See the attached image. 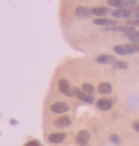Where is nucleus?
<instances>
[{"label": "nucleus", "mask_w": 139, "mask_h": 146, "mask_svg": "<svg viewBox=\"0 0 139 146\" xmlns=\"http://www.w3.org/2000/svg\"><path fill=\"white\" fill-rule=\"evenodd\" d=\"M91 12H93V15L102 18V17H105V15H108L109 12H111V9L106 8V6H97V8H93Z\"/></svg>", "instance_id": "9"}, {"label": "nucleus", "mask_w": 139, "mask_h": 146, "mask_svg": "<svg viewBox=\"0 0 139 146\" xmlns=\"http://www.w3.org/2000/svg\"><path fill=\"white\" fill-rule=\"evenodd\" d=\"M135 18H138V19H139V12H138V14H135Z\"/></svg>", "instance_id": "22"}, {"label": "nucleus", "mask_w": 139, "mask_h": 146, "mask_svg": "<svg viewBox=\"0 0 139 146\" xmlns=\"http://www.w3.org/2000/svg\"><path fill=\"white\" fill-rule=\"evenodd\" d=\"M112 17H114V18H126V19H130L132 11H130V9H115L114 12H112Z\"/></svg>", "instance_id": "8"}, {"label": "nucleus", "mask_w": 139, "mask_h": 146, "mask_svg": "<svg viewBox=\"0 0 139 146\" xmlns=\"http://www.w3.org/2000/svg\"><path fill=\"white\" fill-rule=\"evenodd\" d=\"M132 127H133V130L139 131V121H135L133 124H132Z\"/></svg>", "instance_id": "20"}, {"label": "nucleus", "mask_w": 139, "mask_h": 146, "mask_svg": "<svg viewBox=\"0 0 139 146\" xmlns=\"http://www.w3.org/2000/svg\"><path fill=\"white\" fill-rule=\"evenodd\" d=\"M25 146H41V145H39L37 142H29V143L25 145Z\"/></svg>", "instance_id": "21"}, {"label": "nucleus", "mask_w": 139, "mask_h": 146, "mask_svg": "<svg viewBox=\"0 0 139 146\" xmlns=\"http://www.w3.org/2000/svg\"><path fill=\"white\" fill-rule=\"evenodd\" d=\"M69 110V104L64 102H57L51 104V112L52 113H66Z\"/></svg>", "instance_id": "2"}, {"label": "nucleus", "mask_w": 139, "mask_h": 146, "mask_svg": "<svg viewBox=\"0 0 139 146\" xmlns=\"http://www.w3.org/2000/svg\"><path fill=\"white\" fill-rule=\"evenodd\" d=\"M109 140L114 143V145H120L121 143V139H120V136H118V134H111Z\"/></svg>", "instance_id": "17"}, {"label": "nucleus", "mask_w": 139, "mask_h": 146, "mask_svg": "<svg viewBox=\"0 0 139 146\" xmlns=\"http://www.w3.org/2000/svg\"><path fill=\"white\" fill-rule=\"evenodd\" d=\"M75 15L78 18H88L90 15H93V12H91V9L85 8V6H78L75 9Z\"/></svg>", "instance_id": "7"}, {"label": "nucleus", "mask_w": 139, "mask_h": 146, "mask_svg": "<svg viewBox=\"0 0 139 146\" xmlns=\"http://www.w3.org/2000/svg\"><path fill=\"white\" fill-rule=\"evenodd\" d=\"M127 39L133 43H139V31H135L132 35H127Z\"/></svg>", "instance_id": "16"}, {"label": "nucleus", "mask_w": 139, "mask_h": 146, "mask_svg": "<svg viewBox=\"0 0 139 146\" xmlns=\"http://www.w3.org/2000/svg\"><path fill=\"white\" fill-rule=\"evenodd\" d=\"M96 104H97V109H100V110H109L112 108V102L106 100V98H100Z\"/></svg>", "instance_id": "12"}, {"label": "nucleus", "mask_w": 139, "mask_h": 146, "mask_svg": "<svg viewBox=\"0 0 139 146\" xmlns=\"http://www.w3.org/2000/svg\"><path fill=\"white\" fill-rule=\"evenodd\" d=\"M58 90H60V92H63L64 96H69V97L74 96V88L69 87L67 79H60V82H58Z\"/></svg>", "instance_id": "3"}, {"label": "nucleus", "mask_w": 139, "mask_h": 146, "mask_svg": "<svg viewBox=\"0 0 139 146\" xmlns=\"http://www.w3.org/2000/svg\"><path fill=\"white\" fill-rule=\"evenodd\" d=\"M66 139V133H52V134L48 136V140L51 143H61Z\"/></svg>", "instance_id": "10"}, {"label": "nucleus", "mask_w": 139, "mask_h": 146, "mask_svg": "<svg viewBox=\"0 0 139 146\" xmlns=\"http://www.w3.org/2000/svg\"><path fill=\"white\" fill-rule=\"evenodd\" d=\"M114 51L120 55H130L139 52V43H129V45H117Z\"/></svg>", "instance_id": "1"}, {"label": "nucleus", "mask_w": 139, "mask_h": 146, "mask_svg": "<svg viewBox=\"0 0 139 146\" xmlns=\"http://www.w3.org/2000/svg\"><path fill=\"white\" fill-rule=\"evenodd\" d=\"M88 142H90V133L87 130H81L76 134V143L79 146H85Z\"/></svg>", "instance_id": "4"}, {"label": "nucleus", "mask_w": 139, "mask_h": 146, "mask_svg": "<svg viewBox=\"0 0 139 146\" xmlns=\"http://www.w3.org/2000/svg\"><path fill=\"white\" fill-rule=\"evenodd\" d=\"M129 25H132V27H139V19L138 18L129 19Z\"/></svg>", "instance_id": "19"}, {"label": "nucleus", "mask_w": 139, "mask_h": 146, "mask_svg": "<svg viewBox=\"0 0 139 146\" xmlns=\"http://www.w3.org/2000/svg\"><path fill=\"white\" fill-rule=\"evenodd\" d=\"M115 69H127V63L126 61H115Z\"/></svg>", "instance_id": "18"}, {"label": "nucleus", "mask_w": 139, "mask_h": 146, "mask_svg": "<svg viewBox=\"0 0 139 146\" xmlns=\"http://www.w3.org/2000/svg\"><path fill=\"white\" fill-rule=\"evenodd\" d=\"M94 24L105 25V27L111 29V27H115V25H117V21H115V19H108V18H96L94 19Z\"/></svg>", "instance_id": "6"}, {"label": "nucleus", "mask_w": 139, "mask_h": 146, "mask_svg": "<svg viewBox=\"0 0 139 146\" xmlns=\"http://www.w3.org/2000/svg\"><path fill=\"white\" fill-rule=\"evenodd\" d=\"M96 61L99 64H106V63H115V58L114 55H99L96 58Z\"/></svg>", "instance_id": "14"}, {"label": "nucleus", "mask_w": 139, "mask_h": 146, "mask_svg": "<svg viewBox=\"0 0 139 146\" xmlns=\"http://www.w3.org/2000/svg\"><path fill=\"white\" fill-rule=\"evenodd\" d=\"M55 127H60V128H63V127H69L70 125V118L69 116H60V118H57L55 119Z\"/></svg>", "instance_id": "11"}, {"label": "nucleus", "mask_w": 139, "mask_h": 146, "mask_svg": "<svg viewBox=\"0 0 139 146\" xmlns=\"http://www.w3.org/2000/svg\"><path fill=\"white\" fill-rule=\"evenodd\" d=\"M74 96L78 97L81 102H85V103H93V97L85 94V92L81 90V88H74Z\"/></svg>", "instance_id": "5"}, {"label": "nucleus", "mask_w": 139, "mask_h": 146, "mask_svg": "<svg viewBox=\"0 0 139 146\" xmlns=\"http://www.w3.org/2000/svg\"><path fill=\"white\" fill-rule=\"evenodd\" d=\"M81 90H82V91L85 92V94H88V96H91L93 92H94V87H93L91 84H82Z\"/></svg>", "instance_id": "15"}, {"label": "nucleus", "mask_w": 139, "mask_h": 146, "mask_svg": "<svg viewBox=\"0 0 139 146\" xmlns=\"http://www.w3.org/2000/svg\"><path fill=\"white\" fill-rule=\"evenodd\" d=\"M97 90H99V92H100V94H111L112 85H111L109 82H102V84H99Z\"/></svg>", "instance_id": "13"}]
</instances>
